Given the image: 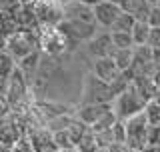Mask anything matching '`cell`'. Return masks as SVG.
Here are the masks:
<instances>
[{"mask_svg": "<svg viewBox=\"0 0 160 152\" xmlns=\"http://www.w3.org/2000/svg\"><path fill=\"white\" fill-rule=\"evenodd\" d=\"M126 88L106 84L100 78H96L94 74H88L86 80H84V100H82V104H110V102H114V100L118 98V94H122Z\"/></svg>", "mask_w": 160, "mask_h": 152, "instance_id": "1", "label": "cell"}, {"mask_svg": "<svg viewBox=\"0 0 160 152\" xmlns=\"http://www.w3.org/2000/svg\"><path fill=\"white\" fill-rule=\"evenodd\" d=\"M40 46V34L36 30H18L10 38L4 40V50H8L16 60H24L30 54L38 52Z\"/></svg>", "mask_w": 160, "mask_h": 152, "instance_id": "2", "label": "cell"}, {"mask_svg": "<svg viewBox=\"0 0 160 152\" xmlns=\"http://www.w3.org/2000/svg\"><path fill=\"white\" fill-rule=\"evenodd\" d=\"M146 100L138 94V90L134 88L132 84H128V88L124 90L122 94H118V98L114 100V112H116L118 120H128L136 114H142L144 108H146Z\"/></svg>", "mask_w": 160, "mask_h": 152, "instance_id": "3", "label": "cell"}, {"mask_svg": "<svg viewBox=\"0 0 160 152\" xmlns=\"http://www.w3.org/2000/svg\"><path fill=\"white\" fill-rule=\"evenodd\" d=\"M124 130H126V144L130 148H134L136 152H142L144 148H148L150 124H148L144 112L124 120Z\"/></svg>", "mask_w": 160, "mask_h": 152, "instance_id": "4", "label": "cell"}, {"mask_svg": "<svg viewBox=\"0 0 160 152\" xmlns=\"http://www.w3.org/2000/svg\"><path fill=\"white\" fill-rule=\"evenodd\" d=\"M124 10L120 4L116 2H110V0H102V2L98 4V6H94V16H96V24L100 28L108 30L114 26V22L118 20V16L122 14Z\"/></svg>", "mask_w": 160, "mask_h": 152, "instance_id": "5", "label": "cell"}, {"mask_svg": "<svg viewBox=\"0 0 160 152\" xmlns=\"http://www.w3.org/2000/svg\"><path fill=\"white\" fill-rule=\"evenodd\" d=\"M88 54L92 56V60H98V58H110V54L114 52V44H112V36H110L108 30L96 34L92 40L88 42Z\"/></svg>", "mask_w": 160, "mask_h": 152, "instance_id": "6", "label": "cell"}, {"mask_svg": "<svg viewBox=\"0 0 160 152\" xmlns=\"http://www.w3.org/2000/svg\"><path fill=\"white\" fill-rule=\"evenodd\" d=\"M64 20H76V22H86V24H96V16H94V8L86 6V4L78 2H68L64 4Z\"/></svg>", "mask_w": 160, "mask_h": 152, "instance_id": "7", "label": "cell"}, {"mask_svg": "<svg viewBox=\"0 0 160 152\" xmlns=\"http://www.w3.org/2000/svg\"><path fill=\"white\" fill-rule=\"evenodd\" d=\"M110 110H114L110 104H82V108L78 110V120L84 122L88 128H92V126L98 124Z\"/></svg>", "mask_w": 160, "mask_h": 152, "instance_id": "8", "label": "cell"}, {"mask_svg": "<svg viewBox=\"0 0 160 152\" xmlns=\"http://www.w3.org/2000/svg\"><path fill=\"white\" fill-rule=\"evenodd\" d=\"M30 144H32L34 152H58V146L54 142L52 132H46V130H38V132L30 134Z\"/></svg>", "mask_w": 160, "mask_h": 152, "instance_id": "9", "label": "cell"}, {"mask_svg": "<svg viewBox=\"0 0 160 152\" xmlns=\"http://www.w3.org/2000/svg\"><path fill=\"white\" fill-rule=\"evenodd\" d=\"M134 50H136V48H128V50L114 48V52L110 54V58L116 62V66L122 70L124 74H128L130 68H132V64H134Z\"/></svg>", "mask_w": 160, "mask_h": 152, "instance_id": "10", "label": "cell"}, {"mask_svg": "<svg viewBox=\"0 0 160 152\" xmlns=\"http://www.w3.org/2000/svg\"><path fill=\"white\" fill-rule=\"evenodd\" d=\"M150 30H152V26H150L146 20H136V24H134V28H132V38H134V44H136V46H146Z\"/></svg>", "mask_w": 160, "mask_h": 152, "instance_id": "11", "label": "cell"}, {"mask_svg": "<svg viewBox=\"0 0 160 152\" xmlns=\"http://www.w3.org/2000/svg\"><path fill=\"white\" fill-rule=\"evenodd\" d=\"M110 36H112L114 48H118V50L136 48V44H134V38H132V32H110Z\"/></svg>", "mask_w": 160, "mask_h": 152, "instance_id": "12", "label": "cell"}, {"mask_svg": "<svg viewBox=\"0 0 160 152\" xmlns=\"http://www.w3.org/2000/svg\"><path fill=\"white\" fill-rule=\"evenodd\" d=\"M134 24H136V18L128 12H122L118 16V20L114 22V26L110 28V32H132Z\"/></svg>", "mask_w": 160, "mask_h": 152, "instance_id": "13", "label": "cell"}, {"mask_svg": "<svg viewBox=\"0 0 160 152\" xmlns=\"http://www.w3.org/2000/svg\"><path fill=\"white\" fill-rule=\"evenodd\" d=\"M144 116H146L150 126H160V102L158 100H150L144 108Z\"/></svg>", "mask_w": 160, "mask_h": 152, "instance_id": "14", "label": "cell"}, {"mask_svg": "<svg viewBox=\"0 0 160 152\" xmlns=\"http://www.w3.org/2000/svg\"><path fill=\"white\" fill-rule=\"evenodd\" d=\"M148 146L160 150V126H150V134H148Z\"/></svg>", "mask_w": 160, "mask_h": 152, "instance_id": "15", "label": "cell"}, {"mask_svg": "<svg viewBox=\"0 0 160 152\" xmlns=\"http://www.w3.org/2000/svg\"><path fill=\"white\" fill-rule=\"evenodd\" d=\"M146 46L152 48V50H160V28H152V30H150Z\"/></svg>", "mask_w": 160, "mask_h": 152, "instance_id": "16", "label": "cell"}, {"mask_svg": "<svg viewBox=\"0 0 160 152\" xmlns=\"http://www.w3.org/2000/svg\"><path fill=\"white\" fill-rule=\"evenodd\" d=\"M146 22L152 28H160V8H150V14H148Z\"/></svg>", "mask_w": 160, "mask_h": 152, "instance_id": "17", "label": "cell"}, {"mask_svg": "<svg viewBox=\"0 0 160 152\" xmlns=\"http://www.w3.org/2000/svg\"><path fill=\"white\" fill-rule=\"evenodd\" d=\"M110 152H136L134 148H130V146L126 144V142H116V144H112L108 148Z\"/></svg>", "mask_w": 160, "mask_h": 152, "instance_id": "18", "label": "cell"}, {"mask_svg": "<svg viewBox=\"0 0 160 152\" xmlns=\"http://www.w3.org/2000/svg\"><path fill=\"white\" fill-rule=\"evenodd\" d=\"M78 2H82V4H86V6H90V8H94V6H98L102 0H78Z\"/></svg>", "mask_w": 160, "mask_h": 152, "instance_id": "19", "label": "cell"}, {"mask_svg": "<svg viewBox=\"0 0 160 152\" xmlns=\"http://www.w3.org/2000/svg\"><path fill=\"white\" fill-rule=\"evenodd\" d=\"M154 82H156V88H158V96H156V100L160 102V72L154 76Z\"/></svg>", "mask_w": 160, "mask_h": 152, "instance_id": "20", "label": "cell"}, {"mask_svg": "<svg viewBox=\"0 0 160 152\" xmlns=\"http://www.w3.org/2000/svg\"><path fill=\"white\" fill-rule=\"evenodd\" d=\"M142 152H160L158 148H152V146H148V148H144Z\"/></svg>", "mask_w": 160, "mask_h": 152, "instance_id": "21", "label": "cell"}, {"mask_svg": "<svg viewBox=\"0 0 160 152\" xmlns=\"http://www.w3.org/2000/svg\"><path fill=\"white\" fill-rule=\"evenodd\" d=\"M58 152H80L78 148H66V150H58Z\"/></svg>", "mask_w": 160, "mask_h": 152, "instance_id": "22", "label": "cell"}, {"mask_svg": "<svg viewBox=\"0 0 160 152\" xmlns=\"http://www.w3.org/2000/svg\"><path fill=\"white\" fill-rule=\"evenodd\" d=\"M110 2H116V4H120V6H122V4L126 2V0H110Z\"/></svg>", "mask_w": 160, "mask_h": 152, "instance_id": "23", "label": "cell"}, {"mask_svg": "<svg viewBox=\"0 0 160 152\" xmlns=\"http://www.w3.org/2000/svg\"><path fill=\"white\" fill-rule=\"evenodd\" d=\"M58 2H60V4L64 6V4H68V2H74V0H58Z\"/></svg>", "mask_w": 160, "mask_h": 152, "instance_id": "24", "label": "cell"}]
</instances>
